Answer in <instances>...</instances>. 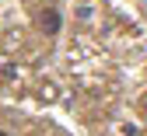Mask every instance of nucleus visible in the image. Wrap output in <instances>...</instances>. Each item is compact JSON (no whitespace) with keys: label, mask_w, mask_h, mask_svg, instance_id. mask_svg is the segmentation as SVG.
Listing matches in <instances>:
<instances>
[{"label":"nucleus","mask_w":147,"mask_h":136,"mask_svg":"<svg viewBox=\"0 0 147 136\" xmlns=\"http://www.w3.org/2000/svg\"><path fill=\"white\" fill-rule=\"evenodd\" d=\"M39 28H42L46 35H60V28H63V14H60L56 7H46V11L39 14Z\"/></svg>","instance_id":"f257e3e1"},{"label":"nucleus","mask_w":147,"mask_h":136,"mask_svg":"<svg viewBox=\"0 0 147 136\" xmlns=\"http://www.w3.org/2000/svg\"><path fill=\"white\" fill-rule=\"evenodd\" d=\"M77 17H81V21H91V7H88V4L77 7Z\"/></svg>","instance_id":"7ed1b4c3"},{"label":"nucleus","mask_w":147,"mask_h":136,"mask_svg":"<svg viewBox=\"0 0 147 136\" xmlns=\"http://www.w3.org/2000/svg\"><path fill=\"white\" fill-rule=\"evenodd\" d=\"M0 77H4V80H18V77H21V66L18 63H0Z\"/></svg>","instance_id":"f03ea898"},{"label":"nucleus","mask_w":147,"mask_h":136,"mask_svg":"<svg viewBox=\"0 0 147 136\" xmlns=\"http://www.w3.org/2000/svg\"><path fill=\"white\" fill-rule=\"evenodd\" d=\"M0 136H7V133H4V129H0Z\"/></svg>","instance_id":"20e7f679"}]
</instances>
